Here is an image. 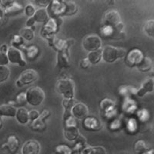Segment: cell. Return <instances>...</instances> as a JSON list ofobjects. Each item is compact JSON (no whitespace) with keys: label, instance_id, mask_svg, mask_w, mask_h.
I'll return each mask as SVG.
<instances>
[{"label":"cell","instance_id":"obj_1","mask_svg":"<svg viewBox=\"0 0 154 154\" xmlns=\"http://www.w3.org/2000/svg\"><path fill=\"white\" fill-rule=\"evenodd\" d=\"M56 91L62 94L64 98H73L74 96V82L70 79H61L58 80L56 85Z\"/></svg>","mask_w":154,"mask_h":154},{"label":"cell","instance_id":"obj_2","mask_svg":"<svg viewBox=\"0 0 154 154\" xmlns=\"http://www.w3.org/2000/svg\"><path fill=\"white\" fill-rule=\"evenodd\" d=\"M126 51L123 48L106 46L103 49V59L107 63H112L119 58L126 56Z\"/></svg>","mask_w":154,"mask_h":154},{"label":"cell","instance_id":"obj_3","mask_svg":"<svg viewBox=\"0 0 154 154\" xmlns=\"http://www.w3.org/2000/svg\"><path fill=\"white\" fill-rule=\"evenodd\" d=\"M64 136L69 141H74L79 137V129L77 128L76 121L72 116L65 119Z\"/></svg>","mask_w":154,"mask_h":154},{"label":"cell","instance_id":"obj_4","mask_svg":"<svg viewBox=\"0 0 154 154\" xmlns=\"http://www.w3.org/2000/svg\"><path fill=\"white\" fill-rule=\"evenodd\" d=\"M26 94L27 103L34 106L40 105L45 99V93L40 87L38 86L29 88Z\"/></svg>","mask_w":154,"mask_h":154},{"label":"cell","instance_id":"obj_5","mask_svg":"<svg viewBox=\"0 0 154 154\" xmlns=\"http://www.w3.org/2000/svg\"><path fill=\"white\" fill-rule=\"evenodd\" d=\"M101 38L96 35H86L82 40V46L89 52L98 50L101 48Z\"/></svg>","mask_w":154,"mask_h":154},{"label":"cell","instance_id":"obj_6","mask_svg":"<svg viewBox=\"0 0 154 154\" xmlns=\"http://www.w3.org/2000/svg\"><path fill=\"white\" fill-rule=\"evenodd\" d=\"M38 75L36 71L32 69H29L22 72L19 79L16 82V84L19 87L23 86V85L30 84L32 82H35L38 79Z\"/></svg>","mask_w":154,"mask_h":154},{"label":"cell","instance_id":"obj_7","mask_svg":"<svg viewBox=\"0 0 154 154\" xmlns=\"http://www.w3.org/2000/svg\"><path fill=\"white\" fill-rule=\"evenodd\" d=\"M58 26H59V23H58L57 19L50 18L46 22V23L42 28V31L40 32L41 35L47 39L53 38V37H54L55 33L57 32Z\"/></svg>","mask_w":154,"mask_h":154},{"label":"cell","instance_id":"obj_8","mask_svg":"<svg viewBox=\"0 0 154 154\" xmlns=\"http://www.w3.org/2000/svg\"><path fill=\"white\" fill-rule=\"evenodd\" d=\"M144 58L142 52L139 49H133L128 53L126 58V64L130 67L138 66Z\"/></svg>","mask_w":154,"mask_h":154},{"label":"cell","instance_id":"obj_9","mask_svg":"<svg viewBox=\"0 0 154 154\" xmlns=\"http://www.w3.org/2000/svg\"><path fill=\"white\" fill-rule=\"evenodd\" d=\"M7 56L9 61L12 63L19 64L21 66H24L26 65V61L23 59L21 51L19 49L15 47H9L7 51Z\"/></svg>","mask_w":154,"mask_h":154},{"label":"cell","instance_id":"obj_10","mask_svg":"<svg viewBox=\"0 0 154 154\" xmlns=\"http://www.w3.org/2000/svg\"><path fill=\"white\" fill-rule=\"evenodd\" d=\"M103 22V26L114 27L121 23V18L117 11H109L104 15Z\"/></svg>","mask_w":154,"mask_h":154},{"label":"cell","instance_id":"obj_11","mask_svg":"<svg viewBox=\"0 0 154 154\" xmlns=\"http://www.w3.org/2000/svg\"><path fill=\"white\" fill-rule=\"evenodd\" d=\"M47 12L49 16H51L52 19H56L63 14V2L54 0L51 1L47 9Z\"/></svg>","mask_w":154,"mask_h":154},{"label":"cell","instance_id":"obj_12","mask_svg":"<svg viewBox=\"0 0 154 154\" xmlns=\"http://www.w3.org/2000/svg\"><path fill=\"white\" fill-rule=\"evenodd\" d=\"M19 147V143L18 139L15 136H10L8 137L7 141L2 146V149L6 150L9 154H15L18 151Z\"/></svg>","mask_w":154,"mask_h":154},{"label":"cell","instance_id":"obj_13","mask_svg":"<svg viewBox=\"0 0 154 154\" xmlns=\"http://www.w3.org/2000/svg\"><path fill=\"white\" fill-rule=\"evenodd\" d=\"M23 6L15 1H11L10 3L4 9V14L7 16H16L23 12Z\"/></svg>","mask_w":154,"mask_h":154},{"label":"cell","instance_id":"obj_14","mask_svg":"<svg viewBox=\"0 0 154 154\" xmlns=\"http://www.w3.org/2000/svg\"><path fill=\"white\" fill-rule=\"evenodd\" d=\"M72 114L76 119H85L89 114L88 107L82 103H76L72 109Z\"/></svg>","mask_w":154,"mask_h":154},{"label":"cell","instance_id":"obj_15","mask_svg":"<svg viewBox=\"0 0 154 154\" xmlns=\"http://www.w3.org/2000/svg\"><path fill=\"white\" fill-rule=\"evenodd\" d=\"M40 152V145L36 140H29L24 144L22 149L23 154H38Z\"/></svg>","mask_w":154,"mask_h":154},{"label":"cell","instance_id":"obj_16","mask_svg":"<svg viewBox=\"0 0 154 154\" xmlns=\"http://www.w3.org/2000/svg\"><path fill=\"white\" fill-rule=\"evenodd\" d=\"M63 16H72L78 11V6L73 1H63Z\"/></svg>","mask_w":154,"mask_h":154},{"label":"cell","instance_id":"obj_17","mask_svg":"<svg viewBox=\"0 0 154 154\" xmlns=\"http://www.w3.org/2000/svg\"><path fill=\"white\" fill-rule=\"evenodd\" d=\"M17 112V109L11 104H4L0 106V116L14 117Z\"/></svg>","mask_w":154,"mask_h":154},{"label":"cell","instance_id":"obj_18","mask_svg":"<svg viewBox=\"0 0 154 154\" xmlns=\"http://www.w3.org/2000/svg\"><path fill=\"white\" fill-rule=\"evenodd\" d=\"M154 89V82L152 79H147L146 80L143 82L141 88L137 91V94L138 96H143L147 93L153 91Z\"/></svg>","mask_w":154,"mask_h":154},{"label":"cell","instance_id":"obj_19","mask_svg":"<svg viewBox=\"0 0 154 154\" xmlns=\"http://www.w3.org/2000/svg\"><path fill=\"white\" fill-rule=\"evenodd\" d=\"M32 19L33 21L36 23H46L49 20V14H48L47 9L46 8H40L38 10L35 11V14Z\"/></svg>","mask_w":154,"mask_h":154},{"label":"cell","instance_id":"obj_20","mask_svg":"<svg viewBox=\"0 0 154 154\" xmlns=\"http://www.w3.org/2000/svg\"><path fill=\"white\" fill-rule=\"evenodd\" d=\"M29 127L33 131L42 133V132L46 130V124L45 123V121H44V119H42L39 116L35 120L32 121L31 123L29 124Z\"/></svg>","mask_w":154,"mask_h":154},{"label":"cell","instance_id":"obj_21","mask_svg":"<svg viewBox=\"0 0 154 154\" xmlns=\"http://www.w3.org/2000/svg\"><path fill=\"white\" fill-rule=\"evenodd\" d=\"M69 65V60L67 53V50H63L58 52L57 54V66L59 68L68 67Z\"/></svg>","mask_w":154,"mask_h":154},{"label":"cell","instance_id":"obj_22","mask_svg":"<svg viewBox=\"0 0 154 154\" xmlns=\"http://www.w3.org/2000/svg\"><path fill=\"white\" fill-rule=\"evenodd\" d=\"M16 117L18 122L21 124H26L29 120V112L25 108H19V109H17Z\"/></svg>","mask_w":154,"mask_h":154},{"label":"cell","instance_id":"obj_23","mask_svg":"<svg viewBox=\"0 0 154 154\" xmlns=\"http://www.w3.org/2000/svg\"><path fill=\"white\" fill-rule=\"evenodd\" d=\"M112 35L111 38H114V39H122L124 38L125 32H124V25L121 22L118 25H116V26L112 27Z\"/></svg>","mask_w":154,"mask_h":154},{"label":"cell","instance_id":"obj_24","mask_svg":"<svg viewBox=\"0 0 154 154\" xmlns=\"http://www.w3.org/2000/svg\"><path fill=\"white\" fill-rule=\"evenodd\" d=\"M83 125L89 130H98L100 129V122L95 118H86Z\"/></svg>","mask_w":154,"mask_h":154},{"label":"cell","instance_id":"obj_25","mask_svg":"<svg viewBox=\"0 0 154 154\" xmlns=\"http://www.w3.org/2000/svg\"><path fill=\"white\" fill-rule=\"evenodd\" d=\"M102 57H103V50L100 49L98 50L89 52L87 59L91 64H96L101 60Z\"/></svg>","mask_w":154,"mask_h":154},{"label":"cell","instance_id":"obj_26","mask_svg":"<svg viewBox=\"0 0 154 154\" xmlns=\"http://www.w3.org/2000/svg\"><path fill=\"white\" fill-rule=\"evenodd\" d=\"M80 154H106V151L103 146L86 147L80 151Z\"/></svg>","mask_w":154,"mask_h":154},{"label":"cell","instance_id":"obj_27","mask_svg":"<svg viewBox=\"0 0 154 154\" xmlns=\"http://www.w3.org/2000/svg\"><path fill=\"white\" fill-rule=\"evenodd\" d=\"M152 66V60L149 57H144L141 63L137 66V68L141 72H148Z\"/></svg>","mask_w":154,"mask_h":154},{"label":"cell","instance_id":"obj_28","mask_svg":"<svg viewBox=\"0 0 154 154\" xmlns=\"http://www.w3.org/2000/svg\"><path fill=\"white\" fill-rule=\"evenodd\" d=\"M10 75V70L6 66H0V82H5Z\"/></svg>","mask_w":154,"mask_h":154},{"label":"cell","instance_id":"obj_29","mask_svg":"<svg viewBox=\"0 0 154 154\" xmlns=\"http://www.w3.org/2000/svg\"><path fill=\"white\" fill-rule=\"evenodd\" d=\"M20 36L23 38H25L28 41H31L34 38L33 30L32 29H30L29 27L27 28H23L20 31Z\"/></svg>","mask_w":154,"mask_h":154},{"label":"cell","instance_id":"obj_30","mask_svg":"<svg viewBox=\"0 0 154 154\" xmlns=\"http://www.w3.org/2000/svg\"><path fill=\"white\" fill-rule=\"evenodd\" d=\"M135 152L138 154H143L146 151L148 150V147L146 146V144L143 140H139L137 141L134 146Z\"/></svg>","mask_w":154,"mask_h":154},{"label":"cell","instance_id":"obj_31","mask_svg":"<svg viewBox=\"0 0 154 154\" xmlns=\"http://www.w3.org/2000/svg\"><path fill=\"white\" fill-rule=\"evenodd\" d=\"M75 104V100L73 98H64L63 100V106L65 109V111L72 112V109Z\"/></svg>","mask_w":154,"mask_h":154},{"label":"cell","instance_id":"obj_32","mask_svg":"<svg viewBox=\"0 0 154 154\" xmlns=\"http://www.w3.org/2000/svg\"><path fill=\"white\" fill-rule=\"evenodd\" d=\"M144 32L147 35L154 37V20H149L144 26Z\"/></svg>","mask_w":154,"mask_h":154},{"label":"cell","instance_id":"obj_33","mask_svg":"<svg viewBox=\"0 0 154 154\" xmlns=\"http://www.w3.org/2000/svg\"><path fill=\"white\" fill-rule=\"evenodd\" d=\"M38 54V49L35 46H30L26 49V56L29 60H33Z\"/></svg>","mask_w":154,"mask_h":154},{"label":"cell","instance_id":"obj_34","mask_svg":"<svg viewBox=\"0 0 154 154\" xmlns=\"http://www.w3.org/2000/svg\"><path fill=\"white\" fill-rule=\"evenodd\" d=\"M56 154H72V149L65 145H60L56 147Z\"/></svg>","mask_w":154,"mask_h":154},{"label":"cell","instance_id":"obj_35","mask_svg":"<svg viewBox=\"0 0 154 154\" xmlns=\"http://www.w3.org/2000/svg\"><path fill=\"white\" fill-rule=\"evenodd\" d=\"M26 103V94L25 93H19L17 96V97H16V105H17L18 106H24Z\"/></svg>","mask_w":154,"mask_h":154},{"label":"cell","instance_id":"obj_36","mask_svg":"<svg viewBox=\"0 0 154 154\" xmlns=\"http://www.w3.org/2000/svg\"><path fill=\"white\" fill-rule=\"evenodd\" d=\"M23 44V38L20 35H15L12 41V47L17 49L18 46H21Z\"/></svg>","mask_w":154,"mask_h":154},{"label":"cell","instance_id":"obj_37","mask_svg":"<svg viewBox=\"0 0 154 154\" xmlns=\"http://www.w3.org/2000/svg\"><path fill=\"white\" fill-rule=\"evenodd\" d=\"M35 11L36 10L35 9V6L32 4H29L26 7V9H25V13L31 18L34 16Z\"/></svg>","mask_w":154,"mask_h":154},{"label":"cell","instance_id":"obj_38","mask_svg":"<svg viewBox=\"0 0 154 154\" xmlns=\"http://www.w3.org/2000/svg\"><path fill=\"white\" fill-rule=\"evenodd\" d=\"M9 63L7 53L0 52V66H6Z\"/></svg>","mask_w":154,"mask_h":154},{"label":"cell","instance_id":"obj_39","mask_svg":"<svg viewBox=\"0 0 154 154\" xmlns=\"http://www.w3.org/2000/svg\"><path fill=\"white\" fill-rule=\"evenodd\" d=\"M29 120L33 121L37 119L40 116V114L37 110H32L29 112Z\"/></svg>","mask_w":154,"mask_h":154},{"label":"cell","instance_id":"obj_40","mask_svg":"<svg viewBox=\"0 0 154 154\" xmlns=\"http://www.w3.org/2000/svg\"><path fill=\"white\" fill-rule=\"evenodd\" d=\"M90 65H91V63H89V60H88L87 58L82 59V60L80 61V66H81V68H82V69L88 68V67H89Z\"/></svg>","mask_w":154,"mask_h":154},{"label":"cell","instance_id":"obj_41","mask_svg":"<svg viewBox=\"0 0 154 154\" xmlns=\"http://www.w3.org/2000/svg\"><path fill=\"white\" fill-rule=\"evenodd\" d=\"M49 115H50V112H49V111L47 110H44L43 112H42V113L40 114V116L42 118V119H46V118H47L48 116H49Z\"/></svg>","mask_w":154,"mask_h":154},{"label":"cell","instance_id":"obj_42","mask_svg":"<svg viewBox=\"0 0 154 154\" xmlns=\"http://www.w3.org/2000/svg\"><path fill=\"white\" fill-rule=\"evenodd\" d=\"M8 49H9V48H8V46H6L5 44H3V45H2V46H1V47H0V52L7 53Z\"/></svg>","mask_w":154,"mask_h":154},{"label":"cell","instance_id":"obj_43","mask_svg":"<svg viewBox=\"0 0 154 154\" xmlns=\"http://www.w3.org/2000/svg\"><path fill=\"white\" fill-rule=\"evenodd\" d=\"M4 16H5V14H4L3 8H2V6H0V21L2 20V18H3Z\"/></svg>","mask_w":154,"mask_h":154},{"label":"cell","instance_id":"obj_44","mask_svg":"<svg viewBox=\"0 0 154 154\" xmlns=\"http://www.w3.org/2000/svg\"><path fill=\"white\" fill-rule=\"evenodd\" d=\"M153 153H154V150L153 149H151V150L146 151V152H143V154H153Z\"/></svg>","mask_w":154,"mask_h":154},{"label":"cell","instance_id":"obj_45","mask_svg":"<svg viewBox=\"0 0 154 154\" xmlns=\"http://www.w3.org/2000/svg\"><path fill=\"white\" fill-rule=\"evenodd\" d=\"M2 119H0V129H2Z\"/></svg>","mask_w":154,"mask_h":154},{"label":"cell","instance_id":"obj_46","mask_svg":"<svg viewBox=\"0 0 154 154\" xmlns=\"http://www.w3.org/2000/svg\"><path fill=\"white\" fill-rule=\"evenodd\" d=\"M152 80H153V82H154V79H152Z\"/></svg>","mask_w":154,"mask_h":154},{"label":"cell","instance_id":"obj_47","mask_svg":"<svg viewBox=\"0 0 154 154\" xmlns=\"http://www.w3.org/2000/svg\"><path fill=\"white\" fill-rule=\"evenodd\" d=\"M0 119H1V116H0Z\"/></svg>","mask_w":154,"mask_h":154}]
</instances>
